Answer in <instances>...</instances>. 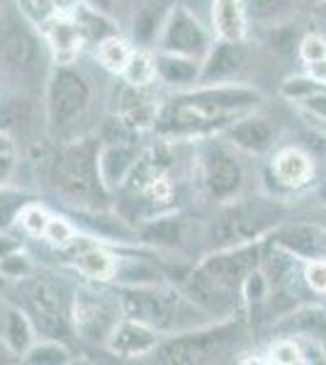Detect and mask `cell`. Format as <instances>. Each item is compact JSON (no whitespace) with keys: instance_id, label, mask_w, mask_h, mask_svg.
<instances>
[{"instance_id":"obj_1","label":"cell","mask_w":326,"mask_h":365,"mask_svg":"<svg viewBox=\"0 0 326 365\" xmlns=\"http://www.w3.org/2000/svg\"><path fill=\"white\" fill-rule=\"evenodd\" d=\"M263 93L244 81L234 83H198L173 91L158 105L153 134L163 139L198 141L229 129L244 115L260 110Z\"/></svg>"},{"instance_id":"obj_2","label":"cell","mask_w":326,"mask_h":365,"mask_svg":"<svg viewBox=\"0 0 326 365\" xmlns=\"http://www.w3.org/2000/svg\"><path fill=\"white\" fill-rule=\"evenodd\" d=\"M260 251L263 244L258 239L210 251L190 270L188 280L183 282V290L217 319L234 317L236 307L241 304V287L246 275L260 263Z\"/></svg>"},{"instance_id":"obj_3","label":"cell","mask_w":326,"mask_h":365,"mask_svg":"<svg viewBox=\"0 0 326 365\" xmlns=\"http://www.w3.org/2000/svg\"><path fill=\"white\" fill-rule=\"evenodd\" d=\"M100 144L103 139L93 134H78V137L63 141L49 163V182L56 197L63 205L83 210H110L112 192L105 187L100 178Z\"/></svg>"},{"instance_id":"obj_4","label":"cell","mask_w":326,"mask_h":365,"mask_svg":"<svg viewBox=\"0 0 326 365\" xmlns=\"http://www.w3.org/2000/svg\"><path fill=\"white\" fill-rule=\"evenodd\" d=\"M122 299L124 317H132L151 329H156L161 336L180 334L188 329L203 327L215 322L205 307H200L185 290L163 282H149V285H120L117 287Z\"/></svg>"},{"instance_id":"obj_5","label":"cell","mask_w":326,"mask_h":365,"mask_svg":"<svg viewBox=\"0 0 326 365\" xmlns=\"http://www.w3.org/2000/svg\"><path fill=\"white\" fill-rule=\"evenodd\" d=\"M246 336V322L239 317H224L203 327L188 329L180 334L163 336L156 351L151 353L158 363H219L239 353L241 341Z\"/></svg>"},{"instance_id":"obj_6","label":"cell","mask_w":326,"mask_h":365,"mask_svg":"<svg viewBox=\"0 0 326 365\" xmlns=\"http://www.w3.org/2000/svg\"><path fill=\"white\" fill-rule=\"evenodd\" d=\"M93 98H96V88L86 71L76 63H54L44 81L46 127L58 137L66 134L68 139H73L78 122L91 113Z\"/></svg>"},{"instance_id":"obj_7","label":"cell","mask_w":326,"mask_h":365,"mask_svg":"<svg viewBox=\"0 0 326 365\" xmlns=\"http://www.w3.org/2000/svg\"><path fill=\"white\" fill-rule=\"evenodd\" d=\"M195 144V180L212 202L239 200L246 185V168L241 156L222 134L198 139Z\"/></svg>"},{"instance_id":"obj_8","label":"cell","mask_w":326,"mask_h":365,"mask_svg":"<svg viewBox=\"0 0 326 365\" xmlns=\"http://www.w3.org/2000/svg\"><path fill=\"white\" fill-rule=\"evenodd\" d=\"M124 317L120 292L105 282L86 280L71 297V327L76 339L93 346H108L115 327Z\"/></svg>"},{"instance_id":"obj_9","label":"cell","mask_w":326,"mask_h":365,"mask_svg":"<svg viewBox=\"0 0 326 365\" xmlns=\"http://www.w3.org/2000/svg\"><path fill=\"white\" fill-rule=\"evenodd\" d=\"M49 56L37 25L22 10H0V68L17 81H29L39 73Z\"/></svg>"},{"instance_id":"obj_10","label":"cell","mask_w":326,"mask_h":365,"mask_svg":"<svg viewBox=\"0 0 326 365\" xmlns=\"http://www.w3.org/2000/svg\"><path fill=\"white\" fill-rule=\"evenodd\" d=\"M15 290L20 295L17 304L27 312L37 336L66 341L73 334V327H71V297H63V292L54 282L29 273L27 278L15 282Z\"/></svg>"},{"instance_id":"obj_11","label":"cell","mask_w":326,"mask_h":365,"mask_svg":"<svg viewBox=\"0 0 326 365\" xmlns=\"http://www.w3.org/2000/svg\"><path fill=\"white\" fill-rule=\"evenodd\" d=\"M215 39L217 37L212 27L200 20L188 5H173L161 17V25L156 32V51L193 56L203 61Z\"/></svg>"},{"instance_id":"obj_12","label":"cell","mask_w":326,"mask_h":365,"mask_svg":"<svg viewBox=\"0 0 326 365\" xmlns=\"http://www.w3.org/2000/svg\"><path fill=\"white\" fill-rule=\"evenodd\" d=\"M61 253H68V266L91 282H115L117 268H120V253L100 244L96 237H76L73 244Z\"/></svg>"},{"instance_id":"obj_13","label":"cell","mask_w":326,"mask_h":365,"mask_svg":"<svg viewBox=\"0 0 326 365\" xmlns=\"http://www.w3.org/2000/svg\"><path fill=\"white\" fill-rule=\"evenodd\" d=\"M41 39H44L49 56L54 63H78L83 46L88 44V34L83 29L78 15L58 13L39 25Z\"/></svg>"},{"instance_id":"obj_14","label":"cell","mask_w":326,"mask_h":365,"mask_svg":"<svg viewBox=\"0 0 326 365\" xmlns=\"http://www.w3.org/2000/svg\"><path fill=\"white\" fill-rule=\"evenodd\" d=\"M248 58H251L248 42L215 39L212 49L203 58L200 83H234V81H241L244 71L248 68Z\"/></svg>"},{"instance_id":"obj_15","label":"cell","mask_w":326,"mask_h":365,"mask_svg":"<svg viewBox=\"0 0 326 365\" xmlns=\"http://www.w3.org/2000/svg\"><path fill=\"white\" fill-rule=\"evenodd\" d=\"M222 137L227 139L239 154L263 156L275 149L277 129L270 117L260 115V110H253V113L244 115L241 120H236L229 129H224Z\"/></svg>"},{"instance_id":"obj_16","label":"cell","mask_w":326,"mask_h":365,"mask_svg":"<svg viewBox=\"0 0 326 365\" xmlns=\"http://www.w3.org/2000/svg\"><path fill=\"white\" fill-rule=\"evenodd\" d=\"M270 178L277 187L287 192H297L314 180V158L302 146H280L272 149Z\"/></svg>"},{"instance_id":"obj_17","label":"cell","mask_w":326,"mask_h":365,"mask_svg":"<svg viewBox=\"0 0 326 365\" xmlns=\"http://www.w3.org/2000/svg\"><path fill=\"white\" fill-rule=\"evenodd\" d=\"M161 339H163L161 334H158L156 329H151L149 324L132 319V317H122L105 349L117 358H129V361H134V358L151 356V353L156 351V346L161 344Z\"/></svg>"},{"instance_id":"obj_18","label":"cell","mask_w":326,"mask_h":365,"mask_svg":"<svg viewBox=\"0 0 326 365\" xmlns=\"http://www.w3.org/2000/svg\"><path fill=\"white\" fill-rule=\"evenodd\" d=\"M139 154H141V146L134 144L132 139H103L98 166H100V178H103L105 187H108L112 195L129 178L134 163L139 161Z\"/></svg>"},{"instance_id":"obj_19","label":"cell","mask_w":326,"mask_h":365,"mask_svg":"<svg viewBox=\"0 0 326 365\" xmlns=\"http://www.w3.org/2000/svg\"><path fill=\"white\" fill-rule=\"evenodd\" d=\"M270 241H275L277 246H282L302 261L326 256V229L319 225H305V222L282 225L270 232Z\"/></svg>"},{"instance_id":"obj_20","label":"cell","mask_w":326,"mask_h":365,"mask_svg":"<svg viewBox=\"0 0 326 365\" xmlns=\"http://www.w3.org/2000/svg\"><path fill=\"white\" fill-rule=\"evenodd\" d=\"M153 63H156V83L183 91L200 83V71L203 61L193 56L168 54V51H153Z\"/></svg>"},{"instance_id":"obj_21","label":"cell","mask_w":326,"mask_h":365,"mask_svg":"<svg viewBox=\"0 0 326 365\" xmlns=\"http://www.w3.org/2000/svg\"><path fill=\"white\" fill-rule=\"evenodd\" d=\"M210 27L217 39H227V42H248V32H251L241 0H212Z\"/></svg>"},{"instance_id":"obj_22","label":"cell","mask_w":326,"mask_h":365,"mask_svg":"<svg viewBox=\"0 0 326 365\" xmlns=\"http://www.w3.org/2000/svg\"><path fill=\"white\" fill-rule=\"evenodd\" d=\"M0 339L5 341L15 358H22L29 346L37 341L34 324L29 322L27 312L20 304H8L0 312Z\"/></svg>"},{"instance_id":"obj_23","label":"cell","mask_w":326,"mask_h":365,"mask_svg":"<svg viewBox=\"0 0 326 365\" xmlns=\"http://www.w3.org/2000/svg\"><path fill=\"white\" fill-rule=\"evenodd\" d=\"M246 20L251 27L258 29H275L290 25L292 17L302 8L300 0H241Z\"/></svg>"},{"instance_id":"obj_24","label":"cell","mask_w":326,"mask_h":365,"mask_svg":"<svg viewBox=\"0 0 326 365\" xmlns=\"http://www.w3.org/2000/svg\"><path fill=\"white\" fill-rule=\"evenodd\" d=\"M132 51H134V46L124 37H120L117 32L105 34L103 39L96 42V58H98L100 68H105L108 73H115V76H120L124 71Z\"/></svg>"},{"instance_id":"obj_25","label":"cell","mask_w":326,"mask_h":365,"mask_svg":"<svg viewBox=\"0 0 326 365\" xmlns=\"http://www.w3.org/2000/svg\"><path fill=\"white\" fill-rule=\"evenodd\" d=\"M124 86L132 88H151L156 86V63H153V54L146 49H134L129 56L127 66L120 73Z\"/></svg>"},{"instance_id":"obj_26","label":"cell","mask_w":326,"mask_h":365,"mask_svg":"<svg viewBox=\"0 0 326 365\" xmlns=\"http://www.w3.org/2000/svg\"><path fill=\"white\" fill-rule=\"evenodd\" d=\"M20 361L29 365H63V363H71V351H68L66 341L37 336V341L29 346Z\"/></svg>"},{"instance_id":"obj_27","label":"cell","mask_w":326,"mask_h":365,"mask_svg":"<svg viewBox=\"0 0 326 365\" xmlns=\"http://www.w3.org/2000/svg\"><path fill=\"white\" fill-rule=\"evenodd\" d=\"M27 202H32V195L27 190L10 185V182L0 185V232H10L17 225V217Z\"/></svg>"},{"instance_id":"obj_28","label":"cell","mask_w":326,"mask_h":365,"mask_svg":"<svg viewBox=\"0 0 326 365\" xmlns=\"http://www.w3.org/2000/svg\"><path fill=\"white\" fill-rule=\"evenodd\" d=\"M265 361L268 363H277V365H300L305 363V353H302V344L300 339L290 336V334H282V336L272 339V344L268 346V353H265Z\"/></svg>"},{"instance_id":"obj_29","label":"cell","mask_w":326,"mask_h":365,"mask_svg":"<svg viewBox=\"0 0 326 365\" xmlns=\"http://www.w3.org/2000/svg\"><path fill=\"white\" fill-rule=\"evenodd\" d=\"M76 237H78V225H76V222H71L68 217L51 215L49 225H46V229H44V237L41 239H44L49 246H54L56 251H63L73 244Z\"/></svg>"},{"instance_id":"obj_30","label":"cell","mask_w":326,"mask_h":365,"mask_svg":"<svg viewBox=\"0 0 326 365\" xmlns=\"http://www.w3.org/2000/svg\"><path fill=\"white\" fill-rule=\"evenodd\" d=\"M32 117V108L22 98H8L0 103V129L13 134L15 127H22Z\"/></svg>"},{"instance_id":"obj_31","label":"cell","mask_w":326,"mask_h":365,"mask_svg":"<svg viewBox=\"0 0 326 365\" xmlns=\"http://www.w3.org/2000/svg\"><path fill=\"white\" fill-rule=\"evenodd\" d=\"M302 282L317 297H326V256L302 261Z\"/></svg>"},{"instance_id":"obj_32","label":"cell","mask_w":326,"mask_h":365,"mask_svg":"<svg viewBox=\"0 0 326 365\" xmlns=\"http://www.w3.org/2000/svg\"><path fill=\"white\" fill-rule=\"evenodd\" d=\"M49 212H46L41 205H37L32 200V202H27L25 207H22L20 217H17V225L22 227V232L29 234V237H44V229L49 225Z\"/></svg>"},{"instance_id":"obj_33","label":"cell","mask_w":326,"mask_h":365,"mask_svg":"<svg viewBox=\"0 0 326 365\" xmlns=\"http://www.w3.org/2000/svg\"><path fill=\"white\" fill-rule=\"evenodd\" d=\"M20 10L32 25H41L49 17H54L58 13H66L61 5V0H20Z\"/></svg>"},{"instance_id":"obj_34","label":"cell","mask_w":326,"mask_h":365,"mask_svg":"<svg viewBox=\"0 0 326 365\" xmlns=\"http://www.w3.org/2000/svg\"><path fill=\"white\" fill-rule=\"evenodd\" d=\"M29 273H34V266L22 249L10 253V256H5L3 261H0V278H5V280L17 282V280L27 278Z\"/></svg>"},{"instance_id":"obj_35","label":"cell","mask_w":326,"mask_h":365,"mask_svg":"<svg viewBox=\"0 0 326 365\" xmlns=\"http://www.w3.org/2000/svg\"><path fill=\"white\" fill-rule=\"evenodd\" d=\"M297 56L302 63H312L319 58H326V34L322 32H307L297 42Z\"/></svg>"},{"instance_id":"obj_36","label":"cell","mask_w":326,"mask_h":365,"mask_svg":"<svg viewBox=\"0 0 326 365\" xmlns=\"http://www.w3.org/2000/svg\"><path fill=\"white\" fill-rule=\"evenodd\" d=\"M295 105H297L307 117H312V120L324 122L326 125V88H317V91H312L310 96L300 98Z\"/></svg>"},{"instance_id":"obj_37","label":"cell","mask_w":326,"mask_h":365,"mask_svg":"<svg viewBox=\"0 0 326 365\" xmlns=\"http://www.w3.org/2000/svg\"><path fill=\"white\" fill-rule=\"evenodd\" d=\"M81 5H86V8L93 10V13L105 15V17H110V20H115L117 8H120V0H83Z\"/></svg>"},{"instance_id":"obj_38","label":"cell","mask_w":326,"mask_h":365,"mask_svg":"<svg viewBox=\"0 0 326 365\" xmlns=\"http://www.w3.org/2000/svg\"><path fill=\"white\" fill-rule=\"evenodd\" d=\"M305 76L307 78H312L319 88H326V58L305 63Z\"/></svg>"},{"instance_id":"obj_39","label":"cell","mask_w":326,"mask_h":365,"mask_svg":"<svg viewBox=\"0 0 326 365\" xmlns=\"http://www.w3.org/2000/svg\"><path fill=\"white\" fill-rule=\"evenodd\" d=\"M22 249V241L15 239L10 232H0V261H3L5 256H10V253L20 251Z\"/></svg>"},{"instance_id":"obj_40","label":"cell","mask_w":326,"mask_h":365,"mask_svg":"<svg viewBox=\"0 0 326 365\" xmlns=\"http://www.w3.org/2000/svg\"><path fill=\"white\" fill-rule=\"evenodd\" d=\"M15 168H17V154L0 156V185L10 182V178L15 175Z\"/></svg>"},{"instance_id":"obj_41","label":"cell","mask_w":326,"mask_h":365,"mask_svg":"<svg viewBox=\"0 0 326 365\" xmlns=\"http://www.w3.org/2000/svg\"><path fill=\"white\" fill-rule=\"evenodd\" d=\"M8 154H17V144H15L13 134L0 129V156H8Z\"/></svg>"},{"instance_id":"obj_42","label":"cell","mask_w":326,"mask_h":365,"mask_svg":"<svg viewBox=\"0 0 326 365\" xmlns=\"http://www.w3.org/2000/svg\"><path fill=\"white\" fill-rule=\"evenodd\" d=\"M324 3H326V0H300L302 8H312V10H319Z\"/></svg>"},{"instance_id":"obj_43","label":"cell","mask_w":326,"mask_h":365,"mask_svg":"<svg viewBox=\"0 0 326 365\" xmlns=\"http://www.w3.org/2000/svg\"><path fill=\"white\" fill-rule=\"evenodd\" d=\"M81 3H83V0H61V5H63V10H66V13H73L76 8H81Z\"/></svg>"},{"instance_id":"obj_44","label":"cell","mask_w":326,"mask_h":365,"mask_svg":"<svg viewBox=\"0 0 326 365\" xmlns=\"http://www.w3.org/2000/svg\"><path fill=\"white\" fill-rule=\"evenodd\" d=\"M8 356H13V351L8 349V346H5V341L0 339V363H5V361H10Z\"/></svg>"},{"instance_id":"obj_45","label":"cell","mask_w":326,"mask_h":365,"mask_svg":"<svg viewBox=\"0 0 326 365\" xmlns=\"http://www.w3.org/2000/svg\"><path fill=\"white\" fill-rule=\"evenodd\" d=\"M10 3H13V0H0V10H3V8H8Z\"/></svg>"},{"instance_id":"obj_46","label":"cell","mask_w":326,"mask_h":365,"mask_svg":"<svg viewBox=\"0 0 326 365\" xmlns=\"http://www.w3.org/2000/svg\"><path fill=\"white\" fill-rule=\"evenodd\" d=\"M319 13H324V15H326V3L322 5V8H319Z\"/></svg>"}]
</instances>
